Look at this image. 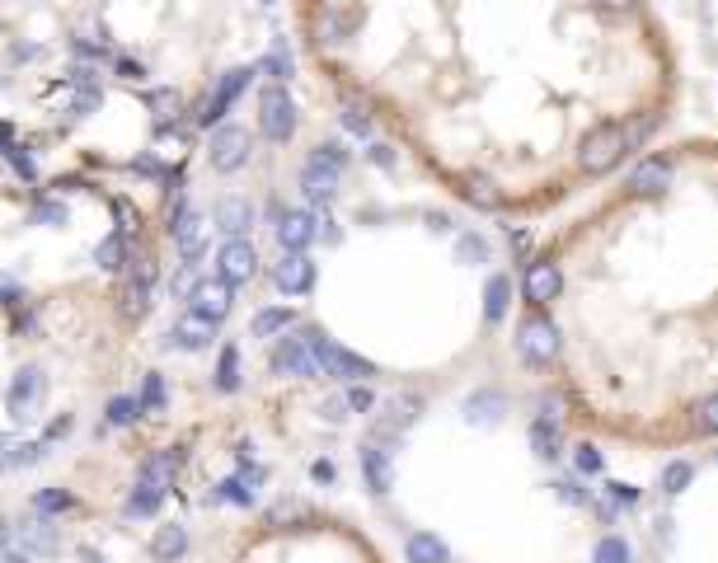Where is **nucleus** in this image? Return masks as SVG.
Here are the masks:
<instances>
[{
	"label": "nucleus",
	"mask_w": 718,
	"mask_h": 563,
	"mask_svg": "<svg viewBox=\"0 0 718 563\" xmlns=\"http://www.w3.org/2000/svg\"><path fill=\"white\" fill-rule=\"evenodd\" d=\"M146 104H151V113L160 122H174V118H179V108H184V94H179V90H155Z\"/></svg>",
	"instance_id": "40"
},
{
	"label": "nucleus",
	"mask_w": 718,
	"mask_h": 563,
	"mask_svg": "<svg viewBox=\"0 0 718 563\" xmlns=\"http://www.w3.org/2000/svg\"><path fill=\"white\" fill-rule=\"evenodd\" d=\"M113 212L123 216V230H137V212H132V202L127 198H113Z\"/></svg>",
	"instance_id": "51"
},
{
	"label": "nucleus",
	"mask_w": 718,
	"mask_h": 563,
	"mask_svg": "<svg viewBox=\"0 0 718 563\" xmlns=\"http://www.w3.org/2000/svg\"><path fill=\"white\" fill-rule=\"evenodd\" d=\"M249 80H254V71H249V66H230L226 76L216 80V90H212V99H207V108L198 113L202 127H221V122H226V113L235 108V99L249 90Z\"/></svg>",
	"instance_id": "9"
},
{
	"label": "nucleus",
	"mask_w": 718,
	"mask_h": 563,
	"mask_svg": "<svg viewBox=\"0 0 718 563\" xmlns=\"http://www.w3.org/2000/svg\"><path fill=\"white\" fill-rule=\"evenodd\" d=\"M216 395H235L240 390V348L235 343H226L221 348V362H216Z\"/></svg>",
	"instance_id": "29"
},
{
	"label": "nucleus",
	"mask_w": 718,
	"mask_h": 563,
	"mask_svg": "<svg viewBox=\"0 0 718 563\" xmlns=\"http://www.w3.org/2000/svg\"><path fill=\"white\" fill-rule=\"evenodd\" d=\"M667 183H672V165H667L662 155H648V160L629 174V193H634V198H657Z\"/></svg>",
	"instance_id": "21"
},
{
	"label": "nucleus",
	"mask_w": 718,
	"mask_h": 563,
	"mask_svg": "<svg viewBox=\"0 0 718 563\" xmlns=\"http://www.w3.org/2000/svg\"><path fill=\"white\" fill-rule=\"evenodd\" d=\"M212 221H216V230H226V240L230 235H249V226H254V207H249L245 198H221L212 207Z\"/></svg>",
	"instance_id": "23"
},
{
	"label": "nucleus",
	"mask_w": 718,
	"mask_h": 563,
	"mask_svg": "<svg viewBox=\"0 0 718 563\" xmlns=\"http://www.w3.org/2000/svg\"><path fill=\"white\" fill-rule=\"evenodd\" d=\"M5 160L15 165V174H19V179H33V160H29L24 151H19V146H5Z\"/></svg>",
	"instance_id": "48"
},
{
	"label": "nucleus",
	"mask_w": 718,
	"mask_h": 563,
	"mask_svg": "<svg viewBox=\"0 0 718 563\" xmlns=\"http://www.w3.org/2000/svg\"><path fill=\"white\" fill-rule=\"evenodd\" d=\"M207 216L202 212H184L179 221H174V244H179V259L184 263H198L202 254H207Z\"/></svg>",
	"instance_id": "20"
},
{
	"label": "nucleus",
	"mask_w": 718,
	"mask_h": 563,
	"mask_svg": "<svg viewBox=\"0 0 718 563\" xmlns=\"http://www.w3.org/2000/svg\"><path fill=\"white\" fill-rule=\"evenodd\" d=\"M503 413H507V399L498 395V390H474V395L465 399V423H474V427H493Z\"/></svg>",
	"instance_id": "25"
},
{
	"label": "nucleus",
	"mask_w": 718,
	"mask_h": 563,
	"mask_svg": "<svg viewBox=\"0 0 718 563\" xmlns=\"http://www.w3.org/2000/svg\"><path fill=\"white\" fill-rule=\"evenodd\" d=\"M531 446H535V456H545V460L559 456V427H554V418H535L531 423Z\"/></svg>",
	"instance_id": "35"
},
{
	"label": "nucleus",
	"mask_w": 718,
	"mask_h": 563,
	"mask_svg": "<svg viewBox=\"0 0 718 563\" xmlns=\"http://www.w3.org/2000/svg\"><path fill=\"white\" fill-rule=\"evenodd\" d=\"M686 484H690V465H686V460H676V465H667V470H662V488H667V493H681Z\"/></svg>",
	"instance_id": "44"
},
{
	"label": "nucleus",
	"mask_w": 718,
	"mask_h": 563,
	"mask_svg": "<svg viewBox=\"0 0 718 563\" xmlns=\"http://www.w3.org/2000/svg\"><path fill=\"white\" fill-rule=\"evenodd\" d=\"M33 216H38V221H52V226H62L66 207H62V202H38V212H33Z\"/></svg>",
	"instance_id": "49"
},
{
	"label": "nucleus",
	"mask_w": 718,
	"mask_h": 563,
	"mask_svg": "<svg viewBox=\"0 0 718 563\" xmlns=\"http://www.w3.org/2000/svg\"><path fill=\"white\" fill-rule=\"evenodd\" d=\"M465 198H470L474 207H484V212L503 207V193H498V188H493L489 179H465Z\"/></svg>",
	"instance_id": "39"
},
{
	"label": "nucleus",
	"mask_w": 718,
	"mask_h": 563,
	"mask_svg": "<svg viewBox=\"0 0 718 563\" xmlns=\"http://www.w3.org/2000/svg\"><path fill=\"white\" fill-rule=\"evenodd\" d=\"M315 357H320V371H324V376H334V381L362 385L367 376H376V366H371L367 357H357V352H348V348H338L334 338H324L320 329H315Z\"/></svg>",
	"instance_id": "5"
},
{
	"label": "nucleus",
	"mask_w": 718,
	"mask_h": 563,
	"mask_svg": "<svg viewBox=\"0 0 718 563\" xmlns=\"http://www.w3.org/2000/svg\"><path fill=\"white\" fill-rule=\"evenodd\" d=\"M418 413H423V399H418V395L385 399L381 418H376V427H371V442H395L399 432H409V427L418 423Z\"/></svg>",
	"instance_id": "11"
},
{
	"label": "nucleus",
	"mask_w": 718,
	"mask_h": 563,
	"mask_svg": "<svg viewBox=\"0 0 718 563\" xmlns=\"http://www.w3.org/2000/svg\"><path fill=\"white\" fill-rule=\"evenodd\" d=\"M343 399H348V409H352V413H367L371 404H376V395H371L367 385H352V390H348Z\"/></svg>",
	"instance_id": "46"
},
{
	"label": "nucleus",
	"mask_w": 718,
	"mask_h": 563,
	"mask_svg": "<svg viewBox=\"0 0 718 563\" xmlns=\"http://www.w3.org/2000/svg\"><path fill=\"white\" fill-rule=\"evenodd\" d=\"M71 507H76V498L62 493V488H38V493H33V512H43V517H52V512H71Z\"/></svg>",
	"instance_id": "38"
},
{
	"label": "nucleus",
	"mask_w": 718,
	"mask_h": 563,
	"mask_svg": "<svg viewBox=\"0 0 718 563\" xmlns=\"http://www.w3.org/2000/svg\"><path fill=\"white\" fill-rule=\"evenodd\" d=\"M43 390H47L43 371H38V366H19V376L10 381V395H5V409H10V418H15V423L33 418V409H38Z\"/></svg>",
	"instance_id": "14"
},
{
	"label": "nucleus",
	"mask_w": 718,
	"mask_h": 563,
	"mask_svg": "<svg viewBox=\"0 0 718 563\" xmlns=\"http://www.w3.org/2000/svg\"><path fill=\"white\" fill-rule=\"evenodd\" d=\"M273 371L277 376H291V381H315V376H324L320 357H315V329H306V334H296V338H282L273 348Z\"/></svg>",
	"instance_id": "2"
},
{
	"label": "nucleus",
	"mask_w": 718,
	"mask_h": 563,
	"mask_svg": "<svg viewBox=\"0 0 718 563\" xmlns=\"http://www.w3.org/2000/svg\"><path fill=\"white\" fill-rule=\"evenodd\" d=\"M456 259H460V263H470V268H474V263L489 259V244L479 240V235H460V240H456Z\"/></svg>",
	"instance_id": "41"
},
{
	"label": "nucleus",
	"mask_w": 718,
	"mask_h": 563,
	"mask_svg": "<svg viewBox=\"0 0 718 563\" xmlns=\"http://www.w3.org/2000/svg\"><path fill=\"white\" fill-rule=\"evenodd\" d=\"M259 132L268 141H291V132H296V99L287 94V85H268V90L259 94Z\"/></svg>",
	"instance_id": "3"
},
{
	"label": "nucleus",
	"mask_w": 718,
	"mask_h": 563,
	"mask_svg": "<svg viewBox=\"0 0 718 563\" xmlns=\"http://www.w3.org/2000/svg\"><path fill=\"white\" fill-rule=\"evenodd\" d=\"M695 427L709 432V437H718V395H709L700 409H695Z\"/></svg>",
	"instance_id": "43"
},
{
	"label": "nucleus",
	"mask_w": 718,
	"mask_h": 563,
	"mask_svg": "<svg viewBox=\"0 0 718 563\" xmlns=\"http://www.w3.org/2000/svg\"><path fill=\"white\" fill-rule=\"evenodd\" d=\"M155 282H160V273H155L141 254H132V263H127V287H123V315L127 320H141V315L151 310Z\"/></svg>",
	"instance_id": "10"
},
{
	"label": "nucleus",
	"mask_w": 718,
	"mask_h": 563,
	"mask_svg": "<svg viewBox=\"0 0 718 563\" xmlns=\"http://www.w3.org/2000/svg\"><path fill=\"white\" fill-rule=\"evenodd\" d=\"M367 155H371V165H385V169L395 165V155H390V146H371Z\"/></svg>",
	"instance_id": "53"
},
{
	"label": "nucleus",
	"mask_w": 718,
	"mask_h": 563,
	"mask_svg": "<svg viewBox=\"0 0 718 563\" xmlns=\"http://www.w3.org/2000/svg\"><path fill=\"white\" fill-rule=\"evenodd\" d=\"M137 404H141V413H165V404H169V385H165V376H160V371H146V381H141Z\"/></svg>",
	"instance_id": "32"
},
{
	"label": "nucleus",
	"mask_w": 718,
	"mask_h": 563,
	"mask_svg": "<svg viewBox=\"0 0 718 563\" xmlns=\"http://www.w3.org/2000/svg\"><path fill=\"white\" fill-rule=\"evenodd\" d=\"M507 301H512V282H507L503 273L489 277V287H484V320L498 324L507 315Z\"/></svg>",
	"instance_id": "30"
},
{
	"label": "nucleus",
	"mask_w": 718,
	"mask_h": 563,
	"mask_svg": "<svg viewBox=\"0 0 718 563\" xmlns=\"http://www.w3.org/2000/svg\"><path fill=\"white\" fill-rule=\"evenodd\" d=\"M338 122L348 127L352 137H371V113H367V99H357V94H348V99H343V108H338Z\"/></svg>",
	"instance_id": "31"
},
{
	"label": "nucleus",
	"mask_w": 718,
	"mask_h": 563,
	"mask_svg": "<svg viewBox=\"0 0 718 563\" xmlns=\"http://www.w3.org/2000/svg\"><path fill=\"white\" fill-rule=\"evenodd\" d=\"M94 263H99L104 273H127V263H132V244H127V230H113L108 240H99V249H94Z\"/></svg>",
	"instance_id": "26"
},
{
	"label": "nucleus",
	"mask_w": 718,
	"mask_h": 563,
	"mask_svg": "<svg viewBox=\"0 0 718 563\" xmlns=\"http://www.w3.org/2000/svg\"><path fill=\"white\" fill-rule=\"evenodd\" d=\"M338 174H343V169L324 165V160H315V155H310L306 165H301V198L315 202V207L334 202V193H338Z\"/></svg>",
	"instance_id": "18"
},
{
	"label": "nucleus",
	"mask_w": 718,
	"mask_h": 563,
	"mask_svg": "<svg viewBox=\"0 0 718 563\" xmlns=\"http://www.w3.org/2000/svg\"><path fill=\"white\" fill-rule=\"evenodd\" d=\"M404 554H409V563H446V559H451V549H446V540H437V535H428V531L409 535V545H404Z\"/></svg>",
	"instance_id": "28"
},
{
	"label": "nucleus",
	"mask_w": 718,
	"mask_h": 563,
	"mask_svg": "<svg viewBox=\"0 0 718 563\" xmlns=\"http://www.w3.org/2000/svg\"><path fill=\"white\" fill-rule=\"evenodd\" d=\"M216 338V320H207V315H198V310H184L179 320H174V329H169V343L179 352H202L212 348Z\"/></svg>",
	"instance_id": "16"
},
{
	"label": "nucleus",
	"mask_w": 718,
	"mask_h": 563,
	"mask_svg": "<svg viewBox=\"0 0 718 563\" xmlns=\"http://www.w3.org/2000/svg\"><path fill=\"white\" fill-rule=\"evenodd\" d=\"M611 498H615V503H625V507H629L634 498H639V493H634L629 484H611Z\"/></svg>",
	"instance_id": "54"
},
{
	"label": "nucleus",
	"mask_w": 718,
	"mask_h": 563,
	"mask_svg": "<svg viewBox=\"0 0 718 563\" xmlns=\"http://www.w3.org/2000/svg\"><path fill=\"white\" fill-rule=\"evenodd\" d=\"M249 151H254V141H249L245 127H235V122H221L212 132V146H207V160H212L216 174H240L249 165Z\"/></svg>",
	"instance_id": "6"
},
{
	"label": "nucleus",
	"mask_w": 718,
	"mask_h": 563,
	"mask_svg": "<svg viewBox=\"0 0 718 563\" xmlns=\"http://www.w3.org/2000/svg\"><path fill=\"white\" fill-rule=\"evenodd\" d=\"M193 287H198V263H184V268L174 273V282H169V291H174V301H188Z\"/></svg>",
	"instance_id": "42"
},
{
	"label": "nucleus",
	"mask_w": 718,
	"mask_h": 563,
	"mask_svg": "<svg viewBox=\"0 0 718 563\" xmlns=\"http://www.w3.org/2000/svg\"><path fill=\"white\" fill-rule=\"evenodd\" d=\"M179 451H160V456H151L146 465H141L137 474V493H132V503H127V512H137V517H155V507L165 503L169 484H174V470H179Z\"/></svg>",
	"instance_id": "1"
},
{
	"label": "nucleus",
	"mask_w": 718,
	"mask_h": 563,
	"mask_svg": "<svg viewBox=\"0 0 718 563\" xmlns=\"http://www.w3.org/2000/svg\"><path fill=\"white\" fill-rule=\"evenodd\" d=\"M263 5H277V0H263Z\"/></svg>",
	"instance_id": "58"
},
{
	"label": "nucleus",
	"mask_w": 718,
	"mask_h": 563,
	"mask_svg": "<svg viewBox=\"0 0 718 563\" xmlns=\"http://www.w3.org/2000/svg\"><path fill=\"white\" fill-rule=\"evenodd\" d=\"M315 160H324V165L343 169V165H348V151H343L338 141H324V146H315Z\"/></svg>",
	"instance_id": "45"
},
{
	"label": "nucleus",
	"mask_w": 718,
	"mask_h": 563,
	"mask_svg": "<svg viewBox=\"0 0 718 563\" xmlns=\"http://www.w3.org/2000/svg\"><path fill=\"white\" fill-rule=\"evenodd\" d=\"M188 554V531L179 526V521H165V526H155L151 535V559L155 563H174Z\"/></svg>",
	"instance_id": "24"
},
{
	"label": "nucleus",
	"mask_w": 718,
	"mask_h": 563,
	"mask_svg": "<svg viewBox=\"0 0 718 563\" xmlns=\"http://www.w3.org/2000/svg\"><path fill=\"white\" fill-rule=\"evenodd\" d=\"M263 76H273V85H287V80L296 76V66H291V52H287V43H282V38L268 47V57H263Z\"/></svg>",
	"instance_id": "33"
},
{
	"label": "nucleus",
	"mask_w": 718,
	"mask_h": 563,
	"mask_svg": "<svg viewBox=\"0 0 718 563\" xmlns=\"http://www.w3.org/2000/svg\"><path fill=\"white\" fill-rule=\"evenodd\" d=\"M320 413L329 423H338V418H348V399H329V404H320Z\"/></svg>",
	"instance_id": "52"
},
{
	"label": "nucleus",
	"mask_w": 718,
	"mask_h": 563,
	"mask_svg": "<svg viewBox=\"0 0 718 563\" xmlns=\"http://www.w3.org/2000/svg\"><path fill=\"white\" fill-rule=\"evenodd\" d=\"M625 127H615V122H601L596 132H587V141H582V155L578 165L587 169V174H606V169L620 165V155H625Z\"/></svg>",
	"instance_id": "4"
},
{
	"label": "nucleus",
	"mask_w": 718,
	"mask_h": 563,
	"mask_svg": "<svg viewBox=\"0 0 718 563\" xmlns=\"http://www.w3.org/2000/svg\"><path fill=\"white\" fill-rule=\"evenodd\" d=\"M629 559H634V549L625 545V535H606L592 549V563H629Z\"/></svg>",
	"instance_id": "37"
},
{
	"label": "nucleus",
	"mask_w": 718,
	"mask_h": 563,
	"mask_svg": "<svg viewBox=\"0 0 718 563\" xmlns=\"http://www.w3.org/2000/svg\"><path fill=\"white\" fill-rule=\"evenodd\" d=\"M10 535H15V521H5V517H0V549L10 545Z\"/></svg>",
	"instance_id": "56"
},
{
	"label": "nucleus",
	"mask_w": 718,
	"mask_h": 563,
	"mask_svg": "<svg viewBox=\"0 0 718 563\" xmlns=\"http://www.w3.org/2000/svg\"><path fill=\"white\" fill-rule=\"evenodd\" d=\"M10 545H19L33 563H38V559H52V554L62 549V531H57V526H52L43 512H33V517L15 521V535H10Z\"/></svg>",
	"instance_id": "8"
},
{
	"label": "nucleus",
	"mask_w": 718,
	"mask_h": 563,
	"mask_svg": "<svg viewBox=\"0 0 718 563\" xmlns=\"http://www.w3.org/2000/svg\"><path fill=\"white\" fill-rule=\"evenodd\" d=\"M573 460H578L582 474H596V470H601V451H596V446H587V442L578 446V456H573Z\"/></svg>",
	"instance_id": "47"
},
{
	"label": "nucleus",
	"mask_w": 718,
	"mask_h": 563,
	"mask_svg": "<svg viewBox=\"0 0 718 563\" xmlns=\"http://www.w3.org/2000/svg\"><path fill=\"white\" fill-rule=\"evenodd\" d=\"M216 273L226 277V282H249V277L259 273V254H254V244L245 240V235H230L221 249H216Z\"/></svg>",
	"instance_id": "13"
},
{
	"label": "nucleus",
	"mask_w": 718,
	"mask_h": 563,
	"mask_svg": "<svg viewBox=\"0 0 718 563\" xmlns=\"http://www.w3.org/2000/svg\"><path fill=\"white\" fill-rule=\"evenodd\" d=\"M559 287H564V277H559V268H554L550 259H535V263H526V277H521V291H526V301H531V305H550L554 296H559Z\"/></svg>",
	"instance_id": "19"
},
{
	"label": "nucleus",
	"mask_w": 718,
	"mask_h": 563,
	"mask_svg": "<svg viewBox=\"0 0 718 563\" xmlns=\"http://www.w3.org/2000/svg\"><path fill=\"white\" fill-rule=\"evenodd\" d=\"M517 348L531 366H550L559 357V329H554L545 315H526L517 324Z\"/></svg>",
	"instance_id": "7"
},
{
	"label": "nucleus",
	"mask_w": 718,
	"mask_h": 563,
	"mask_svg": "<svg viewBox=\"0 0 718 563\" xmlns=\"http://www.w3.org/2000/svg\"><path fill=\"white\" fill-rule=\"evenodd\" d=\"M273 287L287 291V296H306V291L315 287V263H310V254H282V259L273 263Z\"/></svg>",
	"instance_id": "17"
},
{
	"label": "nucleus",
	"mask_w": 718,
	"mask_h": 563,
	"mask_svg": "<svg viewBox=\"0 0 718 563\" xmlns=\"http://www.w3.org/2000/svg\"><path fill=\"white\" fill-rule=\"evenodd\" d=\"M601 5H606V10H634L639 0H601Z\"/></svg>",
	"instance_id": "57"
},
{
	"label": "nucleus",
	"mask_w": 718,
	"mask_h": 563,
	"mask_svg": "<svg viewBox=\"0 0 718 563\" xmlns=\"http://www.w3.org/2000/svg\"><path fill=\"white\" fill-rule=\"evenodd\" d=\"M113 66H118V76H123V80H141V76H146V66H141V61H132V57H113Z\"/></svg>",
	"instance_id": "50"
},
{
	"label": "nucleus",
	"mask_w": 718,
	"mask_h": 563,
	"mask_svg": "<svg viewBox=\"0 0 718 563\" xmlns=\"http://www.w3.org/2000/svg\"><path fill=\"white\" fill-rule=\"evenodd\" d=\"M362 474H367L371 493H390V488H395V465H390L385 442H367V446H362Z\"/></svg>",
	"instance_id": "22"
},
{
	"label": "nucleus",
	"mask_w": 718,
	"mask_h": 563,
	"mask_svg": "<svg viewBox=\"0 0 718 563\" xmlns=\"http://www.w3.org/2000/svg\"><path fill=\"white\" fill-rule=\"evenodd\" d=\"M291 324H296V310H282V305H273V310H259L254 320H249V338H277V334H287Z\"/></svg>",
	"instance_id": "27"
},
{
	"label": "nucleus",
	"mask_w": 718,
	"mask_h": 563,
	"mask_svg": "<svg viewBox=\"0 0 718 563\" xmlns=\"http://www.w3.org/2000/svg\"><path fill=\"white\" fill-rule=\"evenodd\" d=\"M104 418H108V427H132L141 418V404H137V395H113L104 404Z\"/></svg>",
	"instance_id": "34"
},
{
	"label": "nucleus",
	"mask_w": 718,
	"mask_h": 563,
	"mask_svg": "<svg viewBox=\"0 0 718 563\" xmlns=\"http://www.w3.org/2000/svg\"><path fill=\"white\" fill-rule=\"evenodd\" d=\"M216 498H221V503H235V507H249L254 503V484H249L245 474H230V479L216 484Z\"/></svg>",
	"instance_id": "36"
},
{
	"label": "nucleus",
	"mask_w": 718,
	"mask_h": 563,
	"mask_svg": "<svg viewBox=\"0 0 718 563\" xmlns=\"http://www.w3.org/2000/svg\"><path fill=\"white\" fill-rule=\"evenodd\" d=\"M315 479H320V484H329V479H334V465H329V460H320V465H315Z\"/></svg>",
	"instance_id": "55"
},
{
	"label": "nucleus",
	"mask_w": 718,
	"mask_h": 563,
	"mask_svg": "<svg viewBox=\"0 0 718 563\" xmlns=\"http://www.w3.org/2000/svg\"><path fill=\"white\" fill-rule=\"evenodd\" d=\"M230 305H235V282H226V277H198V287H193V296H188V310H198V315H207V320H226Z\"/></svg>",
	"instance_id": "12"
},
{
	"label": "nucleus",
	"mask_w": 718,
	"mask_h": 563,
	"mask_svg": "<svg viewBox=\"0 0 718 563\" xmlns=\"http://www.w3.org/2000/svg\"><path fill=\"white\" fill-rule=\"evenodd\" d=\"M315 240H320V216L315 212H282L277 216V244H282L287 254H306Z\"/></svg>",
	"instance_id": "15"
}]
</instances>
